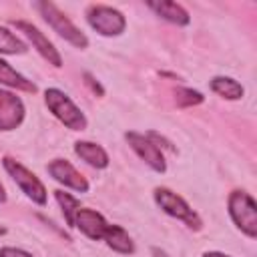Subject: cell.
<instances>
[{"label": "cell", "mask_w": 257, "mask_h": 257, "mask_svg": "<svg viewBox=\"0 0 257 257\" xmlns=\"http://www.w3.org/2000/svg\"><path fill=\"white\" fill-rule=\"evenodd\" d=\"M6 199H8V195H6V189H4V185H2V181H0V205H4Z\"/></svg>", "instance_id": "26"}, {"label": "cell", "mask_w": 257, "mask_h": 257, "mask_svg": "<svg viewBox=\"0 0 257 257\" xmlns=\"http://www.w3.org/2000/svg\"><path fill=\"white\" fill-rule=\"evenodd\" d=\"M72 151H74V155L80 161H84L92 169H98L100 171V169H106L110 165L108 153L104 151L102 145H98L94 141H76L74 147H72Z\"/></svg>", "instance_id": "13"}, {"label": "cell", "mask_w": 257, "mask_h": 257, "mask_svg": "<svg viewBox=\"0 0 257 257\" xmlns=\"http://www.w3.org/2000/svg\"><path fill=\"white\" fill-rule=\"evenodd\" d=\"M209 88L211 92H215L217 96L225 98V100H241L245 94V88L239 80H235L233 76H225V74H217L209 80Z\"/></svg>", "instance_id": "16"}, {"label": "cell", "mask_w": 257, "mask_h": 257, "mask_svg": "<svg viewBox=\"0 0 257 257\" xmlns=\"http://www.w3.org/2000/svg\"><path fill=\"white\" fill-rule=\"evenodd\" d=\"M32 6L38 10V14L42 16V20H44L60 38H64L68 44H72L74 48H80V50L88 48V36H86L54 2L40 0V2H34Z\"/></svg>", "instance_id": "1"}, {"label": "cell", "mask_w": 257, "mask_h": 257, "mask_svg": "<svg viewBox=\"0 0 257 257\" xmlns=\"http://www.w3.org/2000/svg\"><path fill=\"white\" fill-rule=\"evenodd\" d=\"M124 141L128 143V147L135 151V155L155 173L163 175L167 173V161H165V153L145 135L139 131H126L124 133Z\"/></svg>", "instance_id": "7"}, {"label": "cell", "mask_w": 257, "mask_h": 257, "mask_svg": "<svg viewBox=\"0 0 257 257\" xmlns=\"http://www.w3.org/2000/svg\"><path fill=\"white\" fill-rule=\"evenodd\" d=\"M0 257H34L30 251L22 249V247H12V245H4L0 247Z\"/></svg>", "instance_id": "22"}, {"label": "cell", "mask_w": 257, "mask_h": 257, "mask_svg": "<svg viewBox=\"0 0 257 257\" xmlns=\"http://www.w3.org/2000/svg\"><path fill=\"white\" fill-rule=\"evenodd\" d=\"M159 76L161 78H171V80H181V76H177L173 72H167V70H159Z\"/></svg>", "instance_id": "25"}, {"label": "cell", "mask_w": 257, "mask_h": 257, "mask_svg": "<svg viewBox=\"0 0 257 257\" xmlns=\"http://www.w3.org/2000/svg\"><path fill=\"white\" fill-rule=\"evenodd\" d=\"M145 135H147V137H149V139H151V141H153V143H155L163 153H165V151H169V153H173V155H177V153H179V149L173 145V141H169L165 135H161V133H157V131H147Z\"/></svg>", "instance_id": "20"}, {"label": "cell", "mask_w": 257, "mask_h": 257, "mask_svg": "<svg viewBox=\"0 0 257 257\" xmlns=\"http://www.w3.org/2000/svg\"><path fill=\"white\" fill-rule=\"evenodd\" d=\"M26 116L24 100L10 88L0 86V133L16 131Z\"/></svg>", "instance_id": "10"}, {"label": "cell", "mask_w": 257, "mask_h": 257, "mask_svg": "<svg viewBox=\"0 0 257 257\" xmlns=\"http://www.w3.org/2000/svg\"><path fill=\"white\" fill-rule=\"evenodd\" d=\"M173 94H175V102L179 108H191V106H199L205 102L203 92L189 88V86H177Z\"/></svg>", "instance_id": "19"}, {"label": "cell", "mask_w": 257, "mask_h": 257, "mask_svg": "<svg viewBox=\"0 0 257 257\" xmlns=\"http://www.w3.org/2000/svg\"><path fill=\"white\" fill-rule=\"evenodd\" d=\"M147 6L165 22L175 24V26H189L191 24V14L189 10L173 0H149Z\"/></svg>", "instance_id": "12"}, {"label": "cell", "mask_w": 257, "mask_h": 257, "mask_svg": "<svg viewBox=\"0 0 257 257\" xmlns=\"http://www.w3.org/2000/svg\"><path fill=\"white\" fill-rule=\"evenodd\" d=\"M102 241H104V245H106L110 251H114V253H118V255H133V253L137 251L135 241H133V237L128 235V231H126L124 227H120V225H114V223H108Z\"/></svg>", "instance_id": "14"}, {"label": "cell", "mask_w": 257, "mask_h": 257, "mask_svg": "<svg viewBox=\"0 0 257 257\" xmlns=\"http://www.w3.org/2000/svg\"><path fill=\"white\" fill-rule=\"evenodd\" d=\"M6 233H8V229H6L4 225H0V237H2V235H6Z\"/></svg>", "instance_id": "27"}, {"label": "cell", "mask_w": 257, "mask_h": 257, "mask_svg": "<svg viewBox=\"0 0 257 257\" xmlns=\"http://www.w3.org/2000/svg\"><path fill=\"white\" fill-rule=\"evenodd\" d=\"M2 167L8 173V177L16 183V187L24 193L26 199H30L38 207H44L48 203V191H46L44 183L30 169H26L20 161H16L14 157L4 155L2 157Z\"/></svg>", "instance_id": "5"}, {"label": "cell", "mask_w": 257, "mask_h": 257, "mask_svg": "<svg viewBox=\"0 0 257 257\" xmlns=\"http://www.w3.org/2000/svg\"><path fill=\"white\" fill-rule=\"evenodd\" d=\"M227 213H229V219L233 221V225L247 239H257V203L247 191L235 189L229 193Z\"/></svg>", "instance_id": "4"}, {"label": "cell", "mask_w": 257, "mask_h": 257, "mask_svg": "<svg viewBox=\"0 0 257 257\" xmlns=\"http://www.w3.org/2000/svg\"><path fill=\"white\" fill-rule=\"evenodd\" d=\"M44 104L46 108L52 112V116L64 124L70 131H84L88 126V118L86 114L80 110V106H76V102L60 88L50 86L44 90Z\"/></svg>", "instance_id": "2"}, {"label": "cell", "mask_w": 257, "mask_h": 257, "mask_svg": "<svg viewBox=\"0 0 257 257\" xmlns=\"http://www.w3.org/2000/svg\"><path fill=\"white\" fill-rule=\"evenodd\" d=\"M82 80H84L86 88H88V90H90L94 96H98V98H102V96H104V92H106V90H104V86L98 82V78H96L92 72L84 70V72H82Z\"/></svg>", "instance_id": "21"}, {"label": "cell", "mask_w": 257, "mask_h": 257, "mask_svg": "<svg viewBox=\"0 0 257 257\" xmlns=\"http://www.w3.org/2000/svg\"><path fill=\"white\" fill-rule=\"evenodd\" d=\"M201 257H231L229 253H223V251H205Z\"/></svg>", "instance_id": "24"}, {"label": "cell", "mask_w": 257, "mask_h": 257, "mask_svg": "<svg viewBox=\"0 0 257 257\" xmlns=\"http://www.w3.org/2000/svg\"><path fill=\"white\" fill-rule=\"evenodd\" d=\"M28 50V44L16 36V32H12L8 26L0 24V54L6 56H16V54H24Z\"/></svg>", "instance_id": "18"}, {"label": "cell", "mask_w": 257, "mask_h": 257, "mask_svg": "<svg viewBox=\"0 0 257 257\" xmlns=\"http://www.w3.org/2000/svg\"><path fill=\"white\" fill-rule=\"evenodd\" d=\"M86 22L96 34L104 38L120 36L126 30V16L108 4H90L86 8Z\"/></svg>", "instance_id": "6"}, {"label": "cell", "mask_w": 257, "mask_h": 257, "mask_svg": "<svg viewBox=\"0 0 257 257\" xmlns=\"http://www.w3.org/2000/svg\"><path fill=\"white\" fill-rule=\"evenodd\" d=\"M151 257H171L165 249H161V247H157V245H153L151 247Z\"/></svg>", "instance_id": "23"}, {"label": "cell", "mask_w": 257, "mask_h": 257, "mask_svg": "<svg viewBox=\"0 0 257 257\" xmlns=\"http://www.w3.org/2000/svg\"><path fill=\"white\" fill-rule=\"evenodd\" d=\"M153 201L155 205L169 217L183 221L191 231H201L203 229V219L201 215L173 189L169 187H155L153 189Z\"/></svg>", "instance_id": "3"}, {"label": "cell", "mask_w": 257, "mask_h": 257, "mask_svg": "<svg viewBox=\"0 0 257 257\" xmlns=\"http://www.w3.org/2000/svg\"><path fill=\"white\" fill-rule=\"evenodd\" d=\"M54 199H56V203H58V207H60V211L64 215L66 227L74 229V217H76L78 209L82 207L80 205V199H76L72 193H66L64 189H56L54 191Z\"/></svg>", "instance_id": "17"}, {"label": "cell", "mask_w": 257, "mask_h": 257, "mask_svg": "<svg viewBox=\"0 0 257 257\" xmlns=\"http://www.w3.org/2000/svg\"><path fill=\"white\" fill-rule=\"evenodd\" d=\"M46 173H48L56 183H60L64 189H72V191H76V193H88V191H90L88 179H86L80 171H76V167H74L70 161H66V159H62V157L48 161Z\"/></svg>", "instance_id": "9"}, {"label": "cell", "mask_w": 257, "mask_h": 257, "mask_svg": "<svg viewBox=\"0 0 257 257\" xmlns=\"http://www.w3.org/2000/svg\"><path fill=\"white\" fill-rule=\"evenodd\" d=\"M10 24L18 30V32H22L24 36H26V40L32 44V48L50 64V66H54V68H62V56H60V52H58V48L48 40V36L38 28V26H34L32 22H28V20H10Z\"/></svg>", "instance_id": "8"}, {"label": "cell", "mask_w": 257, "mask_h": 257, "mask_svg": "<svg viewBox=\"0 0 257 257\" xmlns=\"http://www.w3.org/2000/svg\"><path fill=\"white\" fill-rule=\"evenodd\" d=\"M106 227H108V221L104 219V215L88 207H80L74 217V229H78L90 241H102Z\"/></svg>", "instance_id": "11"}, {"label": "cell", "mask_w": 257, "mask_h": 257, "mask_svg": "<svg viewBox=\"0 0 257 257\" xmlns=\"http://www.w3.org/2000/svg\"><path fill=\"white\" fill-rule=\"evenodd\" d=\"M0 86L22 90V92H28V94L38 92V86L32 80H28L22 72H18L10 62H6L2 56H0Z\"/></svg>", "instance_id": "15"}]
</instances>
